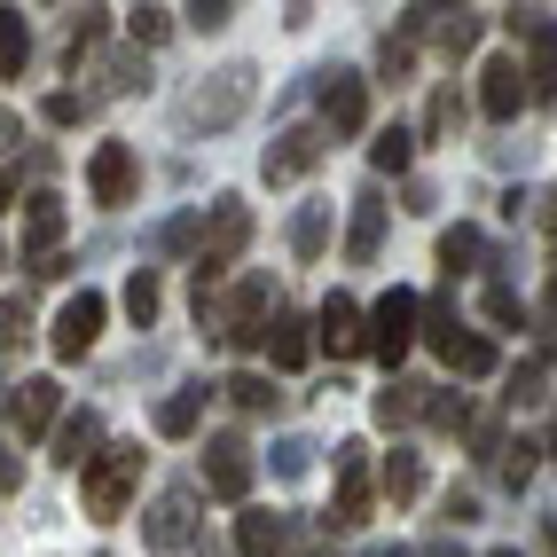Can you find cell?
Returning a JSON list of instances; mask_svg holds the SVG:
<instances>
[{"instance_id": "cell-15", "label": "cell", "mask_w": 557, "mask_h": 557, "mask_svg": "<svg viewBox=\"0 0 557 557\" xmlns=\"http://www.w3.org/2000/svg\"><path fill=\"white\" fill-rule=\"evenodd\" d=\"M361 518H369V463H361V440H346L338 448V518H330V527L354 534Z\"/></svg>"}, {"instance_id": "cell-10", "label": "cell", "mask_w": 557, "mask_h": 557, "mask_svg": "<svg viewBox=\"0 0 557 557\" xmlns=\"http://www.w3.org/2000/svg\"><path fill=\"white\" fill-rule=\"evenodd\" d=\"M102 290H71L63 299V314H55V361H79L95 338H102Z\"/></svg>"}, {"instance_id": "cell-33", "label": "cell", "mask_w": 557, "mask_h": 557, "mask_svg": "<svg viewBox=\"0 0 557 557\" xmlns=\"http://www.w3.org/2000/svg\"><path fill=\"white\" fill-rule=\"evenodd\" d=\"M503 24H510V40H527V48H549V40H557V24H549V9H510Z\"/></svg>"}, {"instance_id": "cell-29", "label": "cell", "mask_w": 557, "mask_h": 557, "mask_svg": "<svg viewBox=\"0 0 557 557\" xmlns=\"http://www.w3.org/2000/svg\"><path fill=\"white\" fill-rule=\"evenodd\" d=\"M126 314H134V330H150V322H158V275H150V268H134V275H126Z\"/></svg>"}, {"instance_id": "cell-20", "label": "cell", "mask_w": 557, "mask_h": 557, "mask_svg": "<svg viewBox=\"0 0 557 557\" xmlns=\"http://www.w3.org/2000/svg\"><path fill=\"white\" fill-rule=\"evenodd\" d=\"M424 393H432V385H408V377H385V393H377V424H385V432H393V424H417L424 408H432Z\"/></svg>"}, {"instance_id": "cell-16", "label": "cell", "mask_w": 557, "mask_h": 557, "mask_svg": "<svg viewBox=\"0 0 557 557\" xmlns=\"http://www.w3.org/2000/svg\"><path fill=\"white\" fill-rule=\"evenodd\" d=\"M236 549L244 557H283L290 549V518L283 510H244L236 518Z\"/></svg>"}, {"instance_id": "cell-19", "label": "cell", "mask_w": 557, "mask_h": 557, "mask_svg": "<svg viewBox=\"0 0 557 557\" xmlns=\"http://www.w3.org/2000/svg\"><path fill=\"white\" fill-rule=\"evenodd\" d=\"M377 236H385V197L369 189V197H354V228H346V251L361 259V268L377 259Z\"/></svg>"}, {"instance_id": "cell-8", "label": "cell", "mask_w": 557, "mask_h": 557, "mask_svg": "<svg viewBox=\"0 0 557 557\" xmlns=\"http://www.w3.org/2000/svg\"><path fill=\"white\" fill-rule=\"evenodd\" d=\"M141 542H150V549H189L197 542V495L189 487L158 495L150 510H141Z\"/></svg>"}, {"instance_id": "cell-46", "label": "cell", "mask_w": 557, "mask_h": 557, "mask_svg": "<svg viewBox=\"0 0 557 557\" xmlns=\"http://www.w3.org/2000/svg\"><path fill=\"white\" fill-rule=\"evenodd\" d=\"M549 549H557V518H549Z\"/></svg>"}, {"instance_id": "cell-4", "label": "cell", "mask_w": 557, "mask_h": 557, "mask_svg": "<svg viewBox=\"0 0 557 557\" xmlns=\"http://www.w3.org/2000/svg\"><path fill=\"white\" fill-rule=\"evenodd\" d=\"M251 102V71L236 63V71H212V79L189 95V126H205V134H220V126H236V110Z\"/></svg>"}, {"instance_id": "cell-21", "label": "cell", "mask_w": 557, "mask_h": 557, "mask_svg": "<svg viewBox=\"0 0 557 557\" xmlns=\"http://www.w3.org/2000/svg\"><path fill=\"white\" fill-rule=\"evenodd\" d=\"M440 361H448L456 377H495V361H503V354H495V338H479V330H463V338H456L448 354H440Z\"/></svg>"}, {"instance_id": "cell-42", "label": "cell", "mask_w": 557, "mask_h": 557, "mask_svg": "<svg viewBox=\"0 0 557 557\" xmlns=\"http://www.w3.org/2000/svg\"><path fill=\"white\" fill-rule=\"evenodd\" d=\"M79 119H87L79 95H48V126H79Z\"/></svg>"}, {"instance_id": "cell-26", "label": "cell", "mask_w": 557, "mask_h": 557, "mask_svg": "<svg viewBox=\"0 0 557 557\" xmlns=\"http://www.w3.org/2000/svg\"><path fill=\"white\" fill-rule=\"evenodd\" d=\"M463 126V102H456V87H432V102H424V141H448Z\"/></svg>"}, {"instance_id": "cell-27", "label": "cell", "mask_w": 557, "mask_h": 557, "mask_svg": "<svg viewBox=\"0 0 557 557\" xmlns=\"http://www.w3.org/2000/svg\"><path fill=\"white\" fill-rule=\"evenodd\" d=\"M322 244H330V212L307 205L299 220H290V251H299V259H322Z\"/></svg>"}, {"instance_id": "cell-30", "label": "cell", "mask_w": 557, "mask_h": 557, "mask_svg": "<svg viewBox=\"0 0 557 557\" xmlns=\"http://www.w3.org/2000/svg\"><path fill=\"white\" fill-rule=\"evenodd\" d=\"M479 24H487V16H471V9H440V48H448V55L479 48Z\"/></svg>"}, {"instance_id": "cell-39", "label": "cell", "mask_w": 557, "mask_h": 557, "mask_svg": "<svg viewBox=\"0 0 557 557\" xmlns=\"http://www.w3.org/2000/svg\"><path fill=\"white\" fill-rule=\"evenodd\" d=\"M527 479H534V448L518 440V448H503V487H527Z\"/></svg>"}, {"instance_id": "cell-44", "label": "cell", "mask_w": 557, "mask_h": 557, "mask_svg": "<svg viewBox=\"0 0 557 557\" xmlns=\"http://www.w3.org/2000/svg\"><path fill=\"white\" fill-rule=\"evenodd\" d=\"M542 322H549V338H557V275H549V307H542Z\"/></svg>"}, {"instance_id": "cell-32", "label": "cell", "mask_w": 557, "mask_h": 557, "mask_svg": "<svg viewBox=\"0 0 557 557\" xmlns=\"http://www.w3.org/2000/svg\"><path fill=\"white\" fill-rule=\"evenodd\" d=\"M165 32H173V9H126V40L134 48H158Z\"/></svg>"}, {"instance_id": "cell-17", "label": "cell", "mask_w": 557, "mask_h": 557, "mask_svg": "<svg viewBox=\"0 0 557 557\" xmlns=\"http://www.w3.org/2000/svg\"><path fill=\"white\" fill-rule=\"evenodd\" d=\"M307 354H314V322L307 314H275L268 322V361L275 369H307Z\"/></svg>"}, {"instance_id": "cell-45", "label": "cell", "mask_w": 557, "mask_h": 557, "mask_svg": "<svg viewBox=\"0 0 557 557\" xmlns=\"http://www.w3.org/2000/svg\"><path fill=\"white\" fill-rule=\"evenodd\" d=\"M432 557H463V549H456V542H432Z\"/></svg>"}, {"instance_id": "cell-11", "label": "cell", "mask_w": 557, "mask_h": 557, "mask_svg": "<svg viewBox=\"0 0 557 557\" xmlns=\"http://www.w3.org/2000/svg\"><path fill=\"white\" fill-rule=\"evenodd\" d=\"M322 126L330 134H361L369 126V79H354V71H322Z\"/></svg>"}, {"instance_id": "cell-3", "label": "cell", "mask_w": 557, "mask_h": 557, "mask_svg": "<svg viewBox=\"0 0 557 557\" xmlns=\"http://www.w3.org/2000/svg\"><path fill=\"white\" fill-rule=\"evenodd\" d=\"M527 102H534V71L518 55H487V63H479V110H487V119H518Z\"/></svg>"}, {"instance_id": "cell-9", "label": "cell", "mask_w": 557, "mask_h": 557, "mask_svg": "<svg viewBox=\"0 0 557 557\" xmlns=\"http://www.w3.org/2000/svg\"><path fill=\"white\" fill-rule=\"evenodd\" d=\"M205 487H212L220 503H244V495H251V448H244L236 432L205 440Z\"/></svg>"}, {"instance_id": "cell-47", "label": "cell", "mask_w": 557, "mask_h": 557, "mask_svg": "<svg viewBox=\"0 0 557 557\" xmlns=\"http://www.w3.org/2000/svg\"><path fill=\"white\" fill-rule=\"evenodd\" d=\"M377 557H408V549H377Z\"/></svg>"}, {"instance_id": "cell-40", "label": "cell", "mask_w": 557, "mask_h": 557, "mask_svg": "<svg viewBox=\"0 0 557 557\" xmlns=\"http://www.w3.org/2000/svg\"><path fill=\"white\" fill-rule=\"evenodd\" d=\"M228 16H236L228 0H197V9H189V24H197V32H228Z\"/></svg>"}, {"instance_id": "cell-13", "label": "cell", "mask_w": 557, "mask_h": 557, "mask_svg": "<svg viewBox=\"0 0 557 557\" xmlns=\"http://www.w3.org/2000/svg\"><path fill=\"white\" fill-rule=\"evenodd\" d=\"M87 189H95V205H134V150L126 141H95Z\"/></svg>"}, {"instance_id": "cell-14", "label": "cell", "mask_w": 557, "mask_h": 557, "mask_svg": "<svg viewBox=\"0 0 557 557\" xmlns=\"http://www.w3.org/2000/svg\"><path fill=\"white\" fill-rule=\"evenodd\" d=\"M314 338H322L330 354H369V314L346 299V290H330L322 314H314Z\"/></svg>"}, {"instance_id": "cell-38", "label": "cell", "mask_w": 557, "mask_h": 557, "mask_svg": "<svg viewBox=\"0 0 557 557\" xmlns=\"http://www.w3.org/2000/svg\"><path fill=\"white\" fill-rule=\"evenodd\" d=\"M424 417H432L440 432H463V424H471V400H463V393H440V400L424 408Z\"/></svg>"}, {"instance_id": "cell-34", "label": "cell", "mask_w": 557, "mask_h": 557, "mask_svg": "<svg viewBox=\"0 0 557 557\" xmlns=\"http://www.w3.org/2000/svg\"><path fill=\"white\" fill-rule=\"evenodd\" d=\"M479 251H487V244H479V228H448V236H440V268H448V275H463Z\"/></svg>"}, {"instance_id": "cell-22", "label": "cell", "mask_w": 557, "mask_h": 557, "mask_svg": "<svg viewBox=\"0 0 557 557\" xmlns=\"http://www.w3.org/2000/svg\"><path fill=\"white\" fill-rule=\"evenodd\" d=\"M197 417H205V385H181L173 400H158V432H165V440H189Z\"/></svg>"}, {"instance_id": "cell-23", "label": "cell", "mask_w": 557, "mask_h": 557, "mask_svg": "<svg viewBox=\"0 0 557 557\" xmlns=\"http://www.w3.org/2000/svg\"><path fill=\"white\" fill-rule=\"evenodd\" d=\"M377 487H385V503H417V495H424V456L393 448V456H385V479H377Z\"/></svg>"}, {"instance_id": "cell-31", "label": "cell", "mask_w": 557, "mask_h": 557, "mask_svg": "<svg viewBox=\"0 0 557 557\" xmlns=\"http://www.w3.org/2000/svg\"><path fill=\"white\" fill-rule=\"evenodd\" d=\"M479 314H487L495 330H518V322H527V299H518L510 283H487V299H479Z\"/></svg>"}, {"instance_id": "cell-24", "label": "cell", "mask_w": 557, "mask_h": 557, "mask_svg": "<svg viewBox=\"0 0 557 557\" xmlns=\"http://www.w3.org/2000/svg\"><path fill=\"white\" fill-rule=\"evenodd\" d=\"M55 236H63V205H55V197H32V212H24V244L40 251V259H55V251H48Z\"/></svg>"}, {"instance_id": "cell-37", "label": "cell", "mask_w": 557, "mask_h": 557, "mask_svg": "<svg viewBox=\"0 0 557 557\" xmlns=\"http://www.w3.org/2000/svg\"><path fill=\"white\" fill-rule=\"evenodd\" d=\"M268 463H275V479H307L314 471V440H275Z\"/></svg>"}, {"instance_id": "cell-2", "label": "cell", "mask_w": 557, "mask_h": 557, "mask_svg": "<svg viewBox=\"0 0 557 557\" xmlns=\"http://www.w3.org/2000/svg\"><path fill=\"white\" fill-rule=\"evenodd\" d=\"M134 479H141V448H102V456L79 471V503H87V518H126Z\"/></svg>"}, {"instance_id": "cell-25", "label": "cell", "mask_w": 557, "mask_h": 557, "mask_svg": "<svg viewBox=\"0 0 557 557\" xmlns=\"http://www.w3.org/2000/svg\"><path fill=\"white\" fill-rule=\"evenodd\" d=\"M408 158H417V134H408V126H385L377 141H369V165H377V173H408Z\"/></svg>"}, {"instance_id": "cell-41", "label": "cell", "mask_w": 557, "mask_h": 557, "mask_svg": "<svg viewBox=\"0 0 557 557\" xmlns=\"http://www.w3.org/2000/svg\"><path fill=\"white\" fill-rule=\"evenodd\" d=\"M408 63H417V48H408V40H385V48H377V71H385V79H400Z\"/></svg>"}, {"instance_id": "cell-18", "label": "cell", "mask_w": 557, "mask_h": 557, "mask_svg": "<svg viewBox=\"0 0 557 557\" xmlns=\"http://www.w3.org/2000/svg\"><path fill=\"white\" fill-rule=\"evenodd\" d=\"M95 448H102V417H95V408H79V417H63V432H55V463L87 471V463H95Z\"/></svg>"}, {"instance_id": "cell-6", "label": "cell", "mask_w": 557, "mask_h": 557, "mask_svg": "<svg viewBox=\"0 0 557 557\" xmlns=\"http://www.w3.org/2000/svg\"><path fill=\"white\" fill-rule=\"evenodd\" d=\"M322 158H330V126H283L275 150H268V181H275V189H283V181H307Z\"/></svg>"}, {"instance_id": "cell-48", "label": "cell", "mask_w": 557, "mask_h": 557, "mask_svg": "<svg viewBox=\"0 0 557 557\" xmlns=\"http://www.w3.org/2000/svg\"><path fill=\"white\" fill-rule=\"evenodd\" d=\"M495 557H518V549H495Z\"/></svg>"}, {"instance_id": "cell-49", "label": "cell", "mask_w": 557, "mask_h": 557, "mask_svg": "<svg viewBox=\"0 0 557 557\" xmlns=\"http://www.w3.org/2000/svg\"><path fill=\"white\" fill-rule=\"evenodd\" d=\"M549 456H557V440H549Z\"/></svg>"}, {"instance_id": "cell-12", "label": "cell", "mask_w": 557, "mask_h": 557, "mask_svg": "<svg viewBox=\"0 0 557 557\" xmlns=\"http://www.w3.org/2000/svg\"><path fill=\"white\" fill-rule=\"evenodd\" d=\"M9 417H16V432H24V440L63 432V424H55V417H63V385H55V377H24V385L9 393Z\"/></svg>"}, {"instance_id": "cell-7", "label": "cell", "mask_w": 557, "mask_h": 557, "mask_svg": "<svg viewBox=\"0 0 557 557\" xmlns=\"http://www.w3.org/2000/svg\"><path fill=\"white\" fill-rule=\"evenodd\" d=\"M251 244V205H236V197H212V220H205V259L197 268H212V275H228V259Z\"/></svg>"}, {"instance_id": "cell-28", "label": "cell", "mask_w": 557, "mask_h": 557, "mask_svg": "<svg viewBox=\"0 0 557 557\" xmlns=\"http://www.w3.org/2000/svg\"><path fill=\"white\" fill-rule=\"evenodd\" d=\"M220 393H228L236 408H251V417H259V408H275V400H283V393H275L268 377H259V369H236V377H228V385H220Z\"/></svg>"}, {"instance_id": "cell-35", "label": "cell", "mask_w": 557, "mask_h": 557, "mask_svg": "<svg viewBox=\"0 0 557 557\" xmlns=\"http://www.w3.org/2000/svg\"><path fill=\"white\" fill-rule=\"evenodd\" d=\"M24 55H32V32H24V16L9 9V24H0V71L16 79V71H24Z\"/></svg>"}, {"instance_id": "cell-1", "label": "cell", "mask_w": 557, "mask_h": 557, "mask_svg": "<svg viewBox=\"0 0 557 557\" xmlns=\"http://www.w3.org/2000/svg\"><path fill=\"white\" fill-rule=\"evenodd\" d=\"M424 338V299H417V290H385V299L377 307H369V354H377L385 369H400V354L408 346H417Z\"/></svg>"}, {"instance_id": "cell-5", "label": "cell", "mask_w": 557, "mask_h": 557, "mask_svg": "<svg viewBox=\"0 0 557 557\" xmlns=\"http://www.w3.org/2000/svg\"><path fill=\"white\" fill-rule=\"evenodd\" d=\"M268 314H275V283H268V275H244V283L228 290V314H220V338H228V346H259V338H268V330H259Z\"/></svg>"}, {"instance_id": "cell-36", "label": "cell", "mask_w": 557, "mask_h": 557, "mask_svg": "<svg viewBox=\"0 0 557 557\" xmlns=\"http://www.w3.org/2000/svg\"><path fill=\"white\" fill-rule=\"evenodd\" d=\"M542 377H549V354L518 361V369H510V393H503V400H510V408H518V400H542Z\"/></svg>"}, {"instance_id": "cell-43", "label": "cell", "mask_w": 557, "mask_h": 557, "mask_svg": "<svg viewBox=\"0 0 557 557\" xmlns=\"http://www.w3.org/2000/svg\"><path fill=\"white\" fill-rule=\"evenodd\" d=\"M189 236H197V212H181V220H165V228H158V244H165V251H181Z\"/></svg>"}]
</instances>
